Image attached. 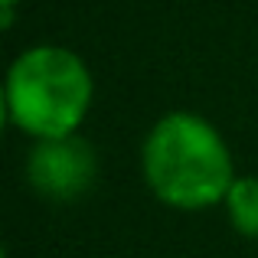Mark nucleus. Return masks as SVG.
<instances>
[{"label":"nucleus","instance_id":"f03ea898","mask_svg":"<svg viewBox=\"0 0 258 258\" xmlns=\"http://www.w3.org/2000/svg\"><path fill=\"white\" fill-rule=\"evenodd\" d=\"M7 118L39 141L69 138L92 105L88 66L62 46H33L7 72Z\"/></svg>","mask_w":258,"mask_h":258},{"label":"nucleus","instance_id":"20e7f679","mask_svg":"<svg viewBox=\"0 0 258 258\" xmlns=\"http://www.w3.org/2000/svg\"><path fill=\"white\" fill-rule=\"evenodd\" d=\"M229 222L245 239H258V176H235L226 196Z\"/></svg>","mask_w":258,"mask_h":258},{"label":"nucleus","instance_id":"7ed1b4c3","mask_svg":"<svg viewBox=\"0 0 258 258\" xmlns=\"http://www.w3.org/2000/svg\"><path fill=\"white\" fill-rule=\"evenodd\" d=\"M33 189H39L49 200H76L92 189L98 176V160L85 138L69 134V138L39 141L26 164Z\"/></svg>","mask_w":258,"mask_h":258},{"label":"nucleus","instance_id":"39448f33","mask_svg":"<svg viewBox=\"0 0 258 258\" xmlns=\"http://www.w3.org/2000/svg\"><path fill=\"white\" fill-rule=\"evenodd\" d=\"M13 4H17V0H4V13H7V10H10V7H13Z\"/></svg>","mask_w":258,"mask_h":258},{"label":"nucleus","instance_id":"f257e3e1","mask_svg":"<svg viewBox=\"0 0 258 258\" xmlns=\"http://www.w3.org/2000/svg\"><path fill=\"white\" fill-rule=\"evenodd\" d=\"M144 180L160 203L176 209H206L226 203L235 183L232 154L206 118L173 111L144 141Z\"/></svg>","mask_w":258,"mask_h":258}]
</instances>
